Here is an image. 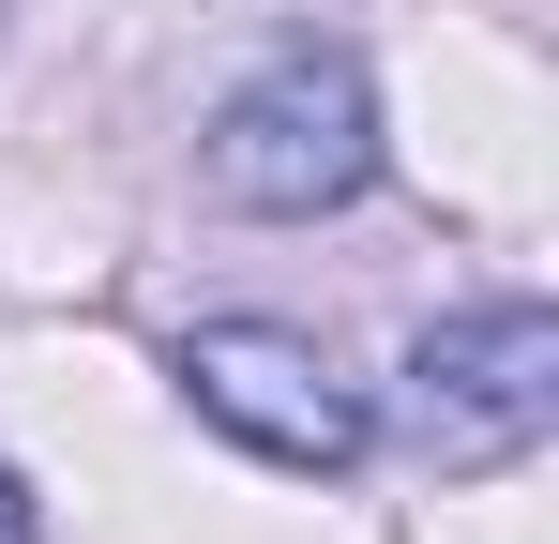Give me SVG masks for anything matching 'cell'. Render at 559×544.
<instances>
[{"label": "cell", "instance_id": "1", "mask_svg": "<svg viewBox=\"0 0 559 544\" xmlns=\"http://www.w3.org/2000/svg\"><path fill=\"white\" fill-rule=\"evenodd\" d=\"M197 181L227 212H333L378 181V106H364V61L333 46H287L273 76H242L197 137Z\"/></svg>", "mask_w": 559, "mask_h": 544}, {"label": "cell", "instance_id": "3", "mask_svg": "<svg viewBox=\"0 0 559 544\" xmlns=\"http://www.w3.org/2000/svg\"><path fill=\"white\" fill-rule=\"evenodd\" d=\"M182 393L242 453H273V469H348V453H364V393L333 378L318 333H273V318H212V333H182Z\"/></svg>", "mask_w": 559, "mask_h": 544}, {"label": "cell", "instance_id": "4", "mask_svg": "<svg viewBox=\"0 0 559 544\" xmlns=\"http://www.w3.org/2000/svg\"><path fill=\"white\" fill-rule=\"evenodd\" d=\"M0 544H46V515H31V484L0 469Z\"/></svg>", "mask_w": 559, "mask_h": 544}, {"label": "cell", "instance_id": "2", "mask_svg": "<svg viewBox=\"0 0 559 544\" xmlns=\"http://www.w3.org/2000/svg\"><path fill=\"white\" fill-rule=\"evenodd\" d=\"M559 424V318L545 303H468L408 348V453L439 484H484L514 453H545Z\"/></svg>", "mask_w": 559, "mask_h": 544}]
</instances>
